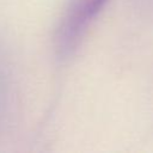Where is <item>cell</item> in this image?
Returning a JSON list of instances; mask_svg holds the SVG:
<instances>
[{
	"label": "cell",
	"instance_id": "cell-1",
	"mask_svg": "<svg viewBox=\"0 0 153 153\" xmlns=\"http://www.w3.org/2000/svg\"><path fill=\"white\" fill-rule=\"evenodd\" d=\"M109 0H69L54 36L56 55L68 59L81 44L88 27Z\"/></svg>",
	"mask_w": 153,
	"mask_h": 153
}]
</instances>
